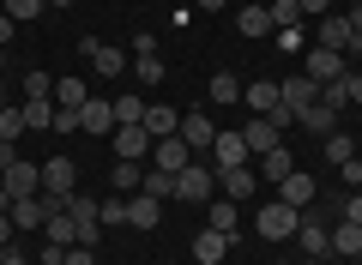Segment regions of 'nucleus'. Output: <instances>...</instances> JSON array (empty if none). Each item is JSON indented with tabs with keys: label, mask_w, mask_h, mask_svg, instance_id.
Masks as SVG:
<instances>
[{
	"label": "nucleus",
	"mask_w": 362,
	"mask_h": 265,
	"mask_svg": "<svg viewBox=\"0 0 362 265\" xmlns=\"http://www.w3.org/2000/svg\"><path fill=\"white\" fill-rule=\"evenodd\" d=\"M296 223H302V211H296V205H284V199H266V205H259V217H254V229L266 241H296Z\"/></svg>",
	"instance_id": "f257e3e1"
},
{
	"label": "nucleus",
	"mask_w": 362,
	"mask_h": 265,
	"mask_svg": "<svg viewBox=\"0 0 362 265\" xmlns=\"http://www.w3.org/2000/svg\"><path fill=\"white\" fill-rule=\"evenodd\" d=\"M78 54H85V61H90V73H97V78H121V73H127V54H121L115 42L78 37Z\"/></svg>",
	"instance_id": "f03ea898"
},
{
	"label": "nucleus",
	"mask_w": 362,
	"mask_h": 265,
	"mask_svg": "<svg viewBox=\"0 0 362 265\" xmlns=\"http://www.w3.org/2000/svg\"><path fill=\"white\" fill-rule=\"evenodd\" d=\"M296 247H302V259H326V253H332V229H326L320 211H302V223H296Z\"/></svg>",
	"instance_id": "7ed1b4c3"
},
{
	"label": "nucleus",
	"mask_w": 362,
	"mask_h": 265,
	"mask_svg": "<svg viewBox=\"0 0 362 265\" xmlns=\"http://www.w3.org/2000/svg\"><path fill=\"white\" fill-rule=\"evenodd\" d=\"M42 193L61 199V205L78 193V163H73V157H49V163H42Z\"/></svg>",
	"instance_id": "20e7f679"
},
{
	"label": "nucleus",
	"mask_w": 362,
	"mask_h": 265,
	"mask_svg": "<svg viewBox=\"0 0 362 265\" xmlns=\"http://www.w3.org/2000/svg\"><path fill=\"white\" fill-rule=\"evenodd\" d=\"M211 187H218V175H211L206 163H187V169L175 175V199H187V205H206Z\"/></svg>",
	"instance_id": "39448f33"
},
{
	"label": "nucleus",
	"mask_w": 362,
	"mask_h": 265,
	"mask_svg": "<svg viewBox=\"0 0 362 265\" xmlns=\"http://www.w3.org/2000/svg\"><path fill=\"white\" fill-rule=\"evenodd\" d=\"M109 139H115V157L121 163H139V157H151V133H145V121L139 126H115V133H109Z\"/></svg>",
	"instance_id": "423d86ee"
},
{
	"label": "nucleus",
	"mask_w": 362,
	"mask_h": 265,
	"mask_svg": "<svg viewBox=\"0 0 362 265\" xmlns=\"http://www.w3.org/2000/svg\"><path fill=\"white\" fill-rule=\"evenodd\" d=\"M278 199H284V205H296V211H308V205L320 199V181H314V175H302V169H290V175L278 181Z\"/></svg>",
	"instance_id": "0eeeda50"
},
{
	"label": "nucleus",
	"mask_w": 362,
	"mask_h": 265,
	"mask_svg": "<svg viewBox=\"0 0 362 265\" xmlns=\"http://www.w3.org/2000/svg\"><path fill=\"white\" fill-rule=\"evenodd\" d=\"M278 97H284L290 114H302V109H314V102H320V85H314L308 73H296V78H278Z\"/></svg>",
	"instance_id": "6e6552de"
},
{
	"label": "nucleus",
	"mask_w": 362,
	"mask_h": 265,
	"mask_svg": "<svg viewBox=\"0 0 362 265\" xmlns=\"http://www.w3.org/2000/svg\"><path fill=\"white\" fill-rule=\"evenodd\" d=\"M0 187L13 193V199H30V193H42V169L30 163V157H18V163L6 169V175H0Z\"/></svg>",
	"instance_id": "1a4fd4ad"
},
{
	"label": "nucleus",
	"mask_w": 362,
	"mask_h": 265,
	"mask_svg": "<svg viewBox=\"0 0 362 265\" xmlns=\"http://www.w3.org/2000/svg\"><path fill=\"white\" fill-rule=\"evenodd\" d=\"M151 163H157V169H169V175H181V169L194 163V151H187V139H181V133H169V139H157V145H151Z\"/></svg>",
	"instance_id": "9d476101"
},
{
	"label": "nucleus",
	"mask_w": 362,
	"mask_h": 265,
	"mask_svg": "<svg viewBox=\"0 0 362 265\" xmlns=\"http://www.w3.org/2000/svg\"><path fill=\"white\" fill-rule=\"evenodd\" d=\"M344 73H350V61H344L338 49H320V42L308 49V78H314V85H326V78H344Z\"/></svg>",
	"instance_id": "9b49d317"
},
{
	"label": "nucleus",
	"mask_w": 362,
	"mask_h": 265,
	"mask_svg": "<svg viewBox=\"0 0 362 265\" xmlns=\"http://www.w3.org/2000/svg\"><path fill=\"white\" fill-rule=\"evenodd\" d=\"M211 157H218V175H223V169H242L254 151H247L242 133H218V139H211Z\"/></svg>",
	"instance_id": "f8f14e48"
},
{
	"label": "nucleus",
	"mask_w": 362,
	"mask_h": 265,
	"mask_svg": "<svg viewBox=\"0 0 362 265\" xmlns=\"http://www.w3.org/2000/svg\"><path fill=\"white\" fill-rule=\"evenodd\" d=\"M78 126H85V133H115V102H109V97H90L85 102V109H78Z\"/></svg>",
	"instance_id": "ddd939ff"
},
{
	"label": "nucleus",
	"mask_w": 362,
	"mask_h": 265,
	"mask_svg": "<svg viewBox=\"0 0 362 265\" xmlns=\"http://www.w3.org/2000/svg\"><path fill=\"white\" fill-rule=\"evenodd\" d=\"M242 102L254 114H278L284 109V97H278V78H259V85H242Z\"/></svg>",
	"instance_id": "4468645a"
},
{
	"label": "nucleus",
	"mask_w": 362,
	"mask_h": 265,
	"mask_svg": "<svg viewBox=\"0 0 362 265\" xmlns=\"http://www.w3.org/2000/svg\"><path fill=\"white\" fill-rule=\"evenodd\" d=\"M230 247H235V241L223 235V229H211V223H206V229L194 235V259H199V265H218V259H223Z\"/></svg>",
	"instance_id": "2eb2a0df"
},
{
	"label": "nucleus",
	"mask_w": 362,
	"mask_h": 265,
	"mask_svg": "<svg viewBox=\"0 0 362 265\" xmlns=\"http://www.w3.org/2000/svg\"><path fill=\"white\" fill-rule=\"evenodd\" d=\"M332 259H362V223H350V217L332 223Z\"/></svg>",
	"instance_id": "dca6fc26"
},
{
	"label": "nucleus",
	"mask_w": 362,
	"mask_h": 265,
	"mask_svg": "<svg viewBox=\"0 0 362 265\" xmlns=\"http://www.w3.org/2000/svg\"><path fill=\"white\" fill-rule=\"evenodd\" d=\"M181 139H187V151H211V139H218V126L206 121V114H181Z\"/></svg>",
	"instance_id": "f3484780"
},
{
	"label": "nucleus",
	"mask_w": 362,
	"mask_h": 265,
	"mask_svg": "<svg viewBox=\"0 0 362 265\" xmlns=\"http://www.w3.org/2000/svg\"><path fill=\"white\" fill-rule=\"evenodd\" d=\"M157 217H163V199H151V193H127V223L133 229H157Z\"/></svg>",
	"instance_id": "a211bd4d"
},
{
	"label": "nucleus",
	"mask_w": 362,
	"mask_h": 265,
	"mask_svg": "<svg viewBox=\"0 0 362 265\" xmlns=\"http://www.w3.org/2000/svg\"><path fill=\"white\" fill-rule=\"evenodd\" d=\"M145 133L151 139H169V133H181V114L169 102H145Z\"/></svg>",
	"instance_id": "6ab92c4d"
},
{
	"label": "nucleus",
	"mask_w": 362,
	"mask_h": 265,
	"mask_svg": "<svg viewBox=\"0 0 362 265\" xmlns=\"http://www.w3.org/2000/svg\"><path fill=\"white\" fill-rule=\"evenodd\" d=\"M242 139H247V151H272V145H278V126H272V114H254V121L242 126Z\"/></svg>",
	"instance_id": "aec40b11"
},
{
	"label": "nucleus",
	"mask_w": 362,
	"mask_h": 265,
	"mask_svg": "<svg viewBox=\"0 0 362 265\" xmlns=\"http://www.w3.org/2000/svg\"><path fill=\"white\" fill-rule=\"evenodd\" d=\"M235 30H242V37H272V13H266V0L242 6V13H235Z\"/></svg>",
	"instance_id": "412c9836"
},
{
	"label": "nucleus",
	"mask_w": 362,
	"mask_h": 265,
	"mask_svg": "<svg viewBox=\"0 0 362 265\" xmlns=\"http://www.w3.org/2000/svg\"><path fill=\"white\" fill-rule=\"evenodd\" d=\"M218 181H223V193H230V199H247V193L259 187V169H254V163H242V169H223Z\"/></svg>",
	"instance_id": "4be33fe9"
},
{
	"label": "nucleus",
	"mask_w": 362,
	"mask_h": 265,
	"mask_svg": "<svg viewBox=\"0 0 362 265\" xmlns=\"http://www.w3.org/2000/svg\"><path fill=\"white\" fill-rule=\"evenodd\" d=\"M18 109H25V126H30V133H49V126H54V97H25Z\"/></svg>",
	"instance_id": "5701e85b"
},
{
	"label": "nucleus",
	"mask_w": 362,
	"mask_h": 265,
	"mask_svg": "<svg viewBox=\"0 0 362 265\" xmlns=\"http://www.w3.org/2000/svg\"><path fill=\"white\" fill-rule=\"evenodd\" d=\"M290 169H296V157H290L284 145H272V151H259V181H284Z\"/></svg>",
	"instance_id": "b1692460"
},
{
	"label": "nucleus",
	"mask_w": 362,
	"mask_h": 265,
	"mask_svg": "<svg viewBox=\"0 0 362 265\" xmlns=\"http://www.w3.org/2000/svg\"><path fill=\"white\" fill-rule=\"evenodd\" d=\"M85 102H90L85 78H54V109H85Z\"/></svg>",
	"instance_id": "393cba45"
},
{
	"label": "nucleus",
	"mask_w": 362,
	"mask_h": 265,
	"mask_svg": "<svg viewBox=\"0 0 362 265\" xmlns=\"http://www.w3.org/2000/svg\"><path fill=\"white\" fill-rule=\"evenodd\" d=\"M296 126H308V133H320V139H326V133H338V114L326 109V102H314V109L296 114Z\"/></svg>",
	"instance_id": "a878e982"
},
{
	"label": "nucleus",
	"mask_w": 362,
	"mask_h": 265,
	"mask_svg": "<svg viewBox=\"0 0 362 265\" xmlns=\"http://www.w3.org/2000/svg\"><path fill=\"white\" fill-rule=\"evenodd\" d=\"M42 241H61V247H78V223L66 211H54L49 223H42Z\"/></svg>",
	"instance_id": "bb28decb"
},
{
	"label": "nucleus",
	"mask_w": 362,
	"mask_h": 265,
	"mask_svg": "<svg viewBox=\"0 0 362 265\" xmlns=\"http://www.w3.org/2000/svg\"><path fill=\"white\" fill-rule=\"evenodd\" d=\"M266 13H272V30H302V6L296 0H266Z\"/></svg>",
	"instance_id": "cd10ccee"
},
{
	"label": "nucleus",
	"mask_w": 362,
	"mask_h": 265,
	"mask_svg": "<svg viewBox=\"0 0 362 265\" xmlns=\"http://www.w3.org/2000/svg\"><path fill=\"white\" fill-rule=\"evenodd\" d=\"M139 193H151V199H175V175H169V169H145Z\"/></svg>",
	"instance_id": "c85d7f7f"
},
{
	"label": "nucleus",
	"mask_w": 362,
	"mask_h": 265,
	"mask_svg": "<svg viewBox=\"0 0 362 265\" xmlns=\"http://www.w3.org/2000/svg\"><path fill=\"white\" fill-rule=\"evenodd\" d=\"M115 121H121V126H139V121H145L139 90H121V97H115Z\"/></svg>",
	"instance_id": "c756f323"
},
{
	"label": "nucleus",
	"mask_w": 362,
	"mask_h": 265,
	"mask_svg": "<svg viewBox=\"0 0 362 265\" xmlns=\"http://www.w3.org/2000/svg\"><path fill=\"white\" fill-rule=\"evenodd\" d=\"M350 157H356V139H350V133H326V163H338V169H344Z\"/></svg>",
	"instance_id": "7c9ffc66"
},
{
	"label": "nucleus",
	"mask_w": 362,
	"mask_h": 265,
	"mask_svg": "<svg viewBox=\"0 0 362 265\" xmlns=\"http://www.w3.org/2000/svg\"><path fill=\"white\" fill-rule=\"evenodd\" d=\"M206 97H211V102H242V78L218 73V78H211V85H206Z\"/></svg>",
	"instance_id": "2f4dec72"
},
{
	"label": "nucleus",
	"mask_w": 362,
	"mask_h": 265,
	"mask_svg": "<svg viewBox=\"0 0 362 265\" xmlns=\"http://www.w3.org/2000/svg\"><path fill=\"white\" fill-rule=\"evenodd\" d=\"M211 229H223V235H242V223H235V199H218V205H211Z\"/></svg>",
	"instance_id": "473e14b6"
},
{
	"label": "nucleus",
	"mask_w": 362,
	"mask_h": 265,
	"mask_svg": "<svg viewBox=\"0 0 362 265\" xmlns=\"http://www.w3.org/2000/svg\"><path fill=\"white\" fill-rule=\"evenodd\" d=\"M109 181H115L121 193H139V181H145V169H139V163H121V157H115V169H109Z\"/></svg>",
	"instance_id": "72a5a7b5"
},
{
	"label": "nucleus",
	"mask_w": 362,
	"mask_h": 265,
	"mask_svg": "<svg viewBox=\"0 0 362 265\" xmlns=\"http://www.w3.org/2000/svg\"><path fill=\"white\" fill-rule=\"evenodd\" d=\"M133 78L139 85H157L163 78V54H133Z\"/></svg>",
	"instance_id": "f704fd0d"
},
{
	"label": "nucleus",
	"mask_w": 362,
	"mask_h": 265,
	"mask_svg": "<svg viewBox=\"0 0 362 265\" xmlns=\"http://www.w3.org/2000/svg\"><path fill=\"white\" fill-rule=\"evenodd\" d=\"M30 126H25V109H13V102H6V109H0V139H25Z\"/></svg>",
	"instance_id": "c9c22d12"
},
{
	"label": "nucleus",
	"mask_w": 362,
	"mask_h": 265,
	"mask_svg": "<svg viewBox=\"0 0 362 265\" xmlns=\"http://www.w3.org/2000/svg\"><path fill=\"white\" fill-rule=\"evenodd\" d=\"M42 6H49V0H6V6H0V13L13 18V25H30V18H37Z\"/></svg>",
	"instance_id": "e433bc0d"
},
{
	"label": "nucleus",
	"mask_w": 362,
	"mask_h": 265,
	"mask_svg": "<svg viewBox=\"0 0 362 265\" xmlns=\"http://www.w3.org/2000/svg\"><path fill=\"white\" fill-rule=\"evenodd\" d=\"M320 102H326V109H350V90H344V78H326V85H320Z\"/></svg>",
	"instance_id": "4c0bfd02"
},
{
	"label": "nucleus",
	"mask_w": 362,
	"mask_h": 265,
	"mask_svg": "<svg viewBox=\"0 0 362 265\" xmlns=\"http://www.w3.org/2000/svg\"><path fill=\"white\" fill-rule=\"evenodd\" d=\"M25 97H54V73H25Z\"/></svg>",
	"instance_id": "58836bf2"
},
{
	"label": "nucleus",
	"mask_w": 362,
	"mask_h": 265,
	"mask_svg": "<svg viewBox=\"0 0 362 265\" xmlns=\"http://www.w3.org/2000/svg\"><path fill=\"white\" fill-rule=\"evenodd\" d=\"M97 211H103V223H109V229L127 223V199H97Z\"/></svg>",
	"instance_id": "ea45409f"
},
{
	"label": "nucleus",
	"mask_w": 362,
	"mask_h": 265,
	"mask_svg": "<svg viewBox=\"0 0 362 265\" xmlns=\"http://www.w3.org/2000/svg\"><path fill=\"white\" fill-rule=\"evenodd\" d=\"M49 133H78V109H54V126Z\"/></svg>",
	"instance_id": "a19ab883"
},
{
	"label": "nucleus",
	"mask_w": 362,
	"mask_h": 265,
	"mask_svg": "<svg viewBox=\"0 0 362 265\" xmlns=\"http://www.w3.org/2000/svg\"><path fill=\"white\" fill-rule=\"evenodd\" d=\"M13 163H18V139H0V175H6Z\"/></svg>",
	"instance_id": "79ce46f5"
},
{
	"label": "nucleus",
	"mask_w": 362,
	"mask_h": 265,
	"mask_svg": "<svg viewBox=\"0 0 362 265\" xmlns=\"http://www.w3.org/2000/svg\"><path fill=\"white\" fill-rule=\"evenodd\" d=\"M338 217H350V223H362V193H350V199L338 205Z\"/></svg>",
	"instance_id": "37998d69"
},
{
	"label": "nucleus",
	"mask_w": 362,
	"mask_h": 265,
	"mask_svg": "<svg viewBox=\"0 0 362 265\" xmlns=\"http://www.w3.org/2000/svg\"><path fill=\"white\" fill-rule=\"evenodd\" d=\"M66 265H97V253L90 247H66Z\"/></svg>",
	"instance_id": "c03bdc74"
},
{
	"label": "nucleus",
	"mask_w": 362,
	"mask_h": 265,
	"mask_svg": "<svg viewBox=\"0 0 362 265\" xmlns=\"http://www.w3.org/2000/svg\"><path fill=\"white\" fill-rule=\"evenodd\" d=\"M344 181H350V193H362V163H356V157L344 163Z\"/></svg>",
	"instance_id": "a18cd8bd"
},
{
	"label": "nucleus",
	"mask_w": 362,
	"mask_h": 265,
	"mask_svg": "<svg viewBox=\"0 0 362 265\" xmlns=\"http://www.w3.org/2000/svg\"><path fill=\"white\" fill-rule=\"evenodd\" d=\"M344 90H350V102H362V73H356V66L344 73Z\"/></svg>",
	"instance_id": "49530a36"
},
{
	"label": "nucleus",
	"mask_w": 362,
	"mask_h": 265,
	"mask_svg": "<svg viewBox=\"0 0 362 265\" xmlns=\"http://www.w3.org/2000/svg\"><path fill=\"white\" fill-rule=\"evenodd\" d=\"M302 6V18H326V0H296Z\"/></svg>",
	"instance_id": "de8ad7c7"
},
{
	"label": "nucleus",
	"mask_w": 362,
	"mask_h": 265,
	"mask_svg": "<svg viewBox=\"0 0 362 265\" xmlns=\"http://www.w3.org/2000/svg\"><path fill=\"white\" fill-rule=\"evenodd\" d=\"M13 235H18V229H13V217L0 211V247H13Z\"/></svg>",
	"instance_id": "09e8293b"
},
{
	"label": "nucleus",
	"mask_w": 362,
	"mask_h": 265,
	"mask_svg": "<svg viewBox=\"0 0 362 265\" xmlns=\"http://www.w3.org/2000/svg\"><path fill=\"white\" fill-rule=\"evenodd\" d=\"M13 30H18V25H13V18H6V13H0V49L13 42Z\"/></svg>",
	"instance_id": "8fccbe9b"
},
{
	"label": "nucleus",
	"mask_w": 362,
	"mask_h": 265,
	"mask_svg": "<svg viewBox=\"0 0 362 265\" xmlns=\"http://www.w3.org/2000/svg\"><path fill=\"white\" fill-rule=\"evenodd\" d=\"M344 18H350V30H356V37H362V0H356V6H350Z\"/></svg>",
	"instance_id": "3c124183"
},
{
	"label": "nucleus",
	"mask_w": 362,
	"mask_h": 265,
	"mask_svg": "<svg viewBox=\"0 0 362 265\" xmlns=\"http://www.w3.org/2000/svg\"><path fill=\"white\" fill-rule=\"evenodd\" d=\"M199 13H223V6H230V0H194Z\"/></svg>",
	"instance_id": "603ef678"
},
{
	"label": "nucleus",
	"mask_w": 362,
	"mask_h": 265,
	"mask_svg": "<svg viewBox=\"0 0 362 265\" xmlns=\"http://www.w3.org/2000/svg\"><path fill=\"white\" fill-rule=\"evenodd\" d=\"M6 265H30V259H25V253H18V247H6Z\"/></svg>",
	"instance_id": "864d4df0"
},
{
	"label": "nucleus",
	"mask_w": 362,
	"mask_h": 265,
	"mask_svg": "<svg viewBox=\"0 0 362 265\" xmlns=\"http://www.w3.org/2000/svg\"><path fill=\"white\" fill-rule=\"evenodd\" d=\"M0 211H13V193H6V187H0Z\"/></svg>",
	"instance_id": "5fc2aeb1"
},
{
	"label": "nucleus",
	"mask_w": 362,
	"mask_h": 265,
	"mask_svg": "<svg viewBox=\"0 0 362 265\" xmlns=\"http://www.w3.org/2000/svg\"><path fill=\"white\" fill-rule=\"evenodd\" d=\"M49 6H73V0H49Z\"/></svg>",
	"instance_id": "6e6d98bb"
},
{
	"label": "nucleus",
	"mask_w": 362,
	"mask_h": 265,
	"mask_svg": "<svg viewBox=\"0 0 362 265\" xmlns=\"http://www.w3.org/2000/svg\"><path fill=\"white\" fill-rule=\"evenodd\" d=\"M0 109H6V90H0Z\"/></svg>",
	"instance_id": "4d7b16f0"
},
{
	"label": "nucleus",
	"mask_w": 362,
	"mask_h": 265,
	"mask_svg": "<svg viewBox=\"0 0 362 265\" xmlns=\"http://www.w3.org/2000/svg\"><path fill=\"white\" fill-rule=\"evenodd\" d=\"M0 265H6V247H0Z\"/></svg>",
	"instance_id": "13d9d810"
},
{
	"label": "nucleus",
	"mask_w": 362,
	"mask_h": 265,
	"mask_svg": "<svg viewBox=\"0 0 362 265\" xmlns=\"http://www.w3.org/2000/svg\"><path fill=\"white\" fill-rule=\"evenodd\" d=\"M0 6H6V0H0Z\"/></svg>",
	"instance_id": "bf43d9fd"
}]
</instances>
